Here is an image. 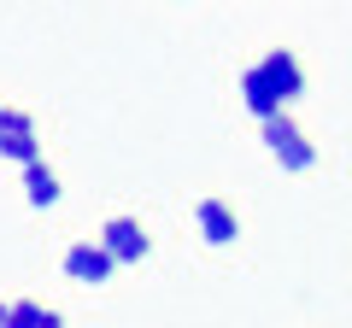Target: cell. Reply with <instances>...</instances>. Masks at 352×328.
<instances>
[{"mask_svg":"<svg viewBox=\"0 0 352 328\" xmlns=\"http://www.w3.org/2000/svg\"><path fill=\"white\" fill-rule=\"evenodd\" d=\"M112 270H118V258L106 253L100 240H76L71 253H65V276L82 281V288H106V281H112Z\"/></svg>","mask_w":352,"mask_h":328,"instance_id":"cell-1","label":"cell"},{"mask_svg":"<svg viewBox=\"0 0 352 328\" xmlns=\"http://www.w3.org/2000/svg\"><path fill=\"white\" fill-rule=\"evenodd\" d=\"M100 246L118 258V264H141V258L153 253V235L135 223V217H112V223L100 229Z\"/></svg>","mask_w":352,"mask_h":328,"instance_id":"cell-2","label":"cell"},{"mask_svg":"<svg viewBox=\"0 0 352 328\" xmlns=\"http://www.w3.org/2000/svg\"><path fill=\"white\" fill-rule=\"evenodd\" d=\"M0 159L41 164V141H36V117L30 112H6V124H0Z\"/></svg>","mask_w":352,"mask_h":328,"instance_id":"cell-3","label":"cell"},{"mask_svg":"<svg viewBox=\"0 0 352 328\" xmlns=\"http://www.w3.org/2000/svg\"><path fill=\"white\" fill-rule=\"evenodd\" d=\"M194 223H200V240L206 246H235V235H241V217H235V205L229 200H200V211H194Z\"/></svg>","mask_w":352,"mask_h":328,"instance_id":"cell-4","label":"cell"},{"mask_svg":"<svg viewBox=\"0 0 352 328\" xmlns=\"http://www.w3.org/2000/svg\"><path fill=\"white\" fill-rule=\"evenodd\" d=\"M258 71L270 76V89L282 94V106L305 94V71H300V59H294V47H270V53L258 59Z\"/></svg>","mask_w":352,"mask_h":328,"instance_id":"cell-5","label":"cell"},{"mask_svg":"<svg viewBox=\"0 0 352 328\" xmlns=\"http://www.w3.org/2000/svg\"><path fill=\"white\" fill-rule=\"evenodd\" d=\"M241 100H247V112L258 117V124H264V117H276V112H288V106H282V94L270 89V76H264L258 65H247V71H241Z\"/></svg>","mask_w":352,"mask_h":328,"instance_id":"cell-6","label":"cell"},{"mask_svg":"<svg viewBox=\"0 0 352 328\" xmlns=\"http://www.w3.org/2000/svg\"><path fill=\"white\" fill-rule=\"evenodd\" d=\"M24 200L36 205V211L59 205V176H53L47 164H24Z\"/></svg>","mask_w":352,"mask_h":328,"instance_id":"cell-7","label":"cell"},{"mask_svg":"<svg viewBox=\"0 0 352 328\" xmlns=\"http://www.w3.org/2000/svg\"><path fill=\"white\" fill-rule=\"evenodd\" d=\"M6 328H65V316L47 311V305H36V299H18L12 316H6Z\"/></svg>","mask_w":352,"mask_h":328,"instance_id":"cell-8","label":"cell"},{"mask_svg":"<svg viewBox=\"0 0 352 328\" xmlns=\"http://www.w3.org/2000/svg\"><path fill=\"white\" fill-rule=\"evenodd\" d=\"M276 164H282V170H311V164H317V147H311L305 135H294L288 147H276Z\"/></svg>","mask_w":352,"mask_h":328,"instance_id":"cell-9","label":"cell"},{"mask_svg":"<svg viewBox=\"0 0 352 328\" xmlns=\"http://www.w3.org/2000/svg\"><path fill=\"white\" fill-rule=\"evenodd\" d=\"M258 129H264V147H270V152H276V147H288V141L300 135V129H294V117H288V112H276V117H264Z\"/></svg>","mask_w":352,"mask_h":328,"instance_id":"cell-10","label":"cell"},{"mask_svg":"<svg viewBox=\"0 0 352 328\" xmlns=\"http://www.w3.org/2000/svg\"><path fill=\"white\" fill-rule=\"evenodd\" d=\"M6 316H12V305H0V328H6Z\"/></svg>","mask_w":352,"mask_h":328,"instance_id":"cell-11","label":"cell"},{"mask_svg":"<svg viewBox=\"0 0 352 328\" xmlns=\"http://www.w3.org/2000/svg\"><path fill=\"white\" fill-rule=\"evenodd\" d=\"M0 124H6V106H0Z\"/></svg>","mask_w":352,"mask_h":328,"instance_id":"cell-12","label":"cell"}]
</instances>
